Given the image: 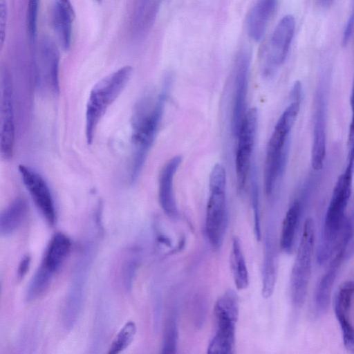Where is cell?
I'll return each mask as SVG.
<instances>
[{"label":"cell","mask_w":354,"mask_h":354,"mask_svg":"<svg viewBox=\"0 0 354 354\" xmlns=\"http://www.w3.org/2000/svg\"><path fill=\"white\" fill-rule=\"evenodd\" d=\"M59 52L53 40L43 38L39 48V62L35 63L37 81L44 89L59 92Z\"/></svg>","instance_id":"4fadbf2b"},{"label":"cell","mask_w":354,"mask_h":354,"mask_svg":"<svg viewBox=\"0 0 354 354\" xmlns=\"http://www.w3.org/2000/svg\"><path fill=\"white\" fill-rule=\"evenodd\" d=\"M216 331L207 347L209 353H232L235 345V328L239 317L238 297L229 290L214 306Z\"/></svg>","instance_id":"8992f818"},{"label":"cell","mask_w":354,"mask_h":354,"mask_svg":"<svg viewBox=\"0 0 354 354\" xmlns=\"http://www.w3.org/2000/svg\"><path fill=\"white\" fill-rule=\"evenodd\" d=\"M351 145L347 165L337 180L325 215L322 240L317 252V260L320 265L334 255L346 219L345 213L351 196L354 171V142Z\"/></svg>","instance_id":"7a4b0ae2"},{"label":"cell","mask_w":354,"mask_h":354,"mask_svg":"<svg viewBox=\"0 0 354 354\" xmlns=\"http://www.w3.org/2000/svg\"><path fill=\"white\" fill-rule=\"evenodd\" d=\"M354 30V4L353 6L351 13L346 24L342 39V45L345 47L348 45Z\"/></svg>","instance_id":"d6a6232c"},{"label":"cell","mask_w":354,"mask_h":354,"mask_svg":"<svg viewBox=\"0 0 354 354\" xmlns=\"http://www.w3.org/2000/svg\"><path fill=\"white\" fill-rule=\"evenodd\" d=\"M61 1H62L64 3H65L70 8L73 10L70 0H61Z\"/></svg>","instance_id":"74e56055"},{"label":"cell","mask_w":354,"mask_h":354,"mask_svg":"<svg viewBox=\"0 0 354 354\" xmlns=\"http://www.w3.org/2000/svg\"><path fill=\"white\" fill-rule=\"evenodd\" d=\"M23 183L35 204L46 221L53 225L56 213L54 201L50 188L44 178L32 168L24 165L18 167Z\"/></svg>","instance_id":"5bb4252c"},{"label":"cell","mask_w":354,"mask_h":354,"mask_svg":"<svg viewBox=\"0 0 354 354\" xmlns=\"http://www.w3.org/2000/svg\"><path fill=\"white\" fill-rule=\"evenodd\" d=\"M26 201L17 198L1 214L0 232L8 236L15 232L26 218L28 208Z\"/></svg>","instance_id":"44dd1931"},{"label":"cell","mask_w":354,"mask_h":354,"mask_svg":"<svg viewBox=\"0 0 354 354\" xmlns=\"http://www.w3.org/2000/svg\"><path fill=\"white\" fill-rule=\"evenodd\" d=\"M71 247V241L66 235L55 234L48 245L41 265L55 274L64 263Z\"/></svg>","instance_id":"ffe728a7"},{"label":"cell","mask_w":354,"mask_h":354,"mask_svg":"<svg viewBox=\"0 0 354 354\" xmlns=\"http://www.w3.org/2000/svg\"><path fill=\"white\" fill-rule=\"evenodd\" d=\"M178 340V328L176 320L174 318H169L167 322L162 347V353H174L176 351Z\"/></svg>","instance_id":"83f0119b"},{"label":"cell","mask_w":354,"mask_h":354,"mask_svg":"<svg viewBox=\"0 0 354 354\" xmlns=\"http://www.w3.org/2000/svg\"><path fill=\"white\" fill-rule=\"evenodd\" d=\"M132 72L131 66L121 67L102 78L91 89L85 113V136L88 145L93 142L100 120L122 93Z\"/></svg>","instance_id":"277c9868"},{"label":"cell","mask_w":354,"mask_h":354,"mask_svg":"<svg viewBox=\"0 0 354 354\" xmlns=\"http://www.w3.org/2000/svg\"><path fill=\"white\" fill-rule=\"evenodd\" d=\"M8 3L6 0H0V44L2 46L6 37L8 21Z\"/></svg>","instance_id":"1f68e13d"},{"label":"cell","mask_w":354,"mask_h":354,"mask_svg":"<svg viewBox=\"0 0 354 354\" xmlns=\"http://www.w3.org/2000/svg\"><path fill=\"white\" fill-rule=\"evenodd\" d=\"M251 55L247 49H241L236 56L234 66V86L231 128L236 137L246 115V99L249 82Z\"/></svg>","instance_id":"9c48e42d"},{"label":"cell","mask_w":354,"mask_h":354,"mask_svg":"<svg viewBox=\"0 0 354 354\" xmlns=\"http://www.w3.org/2000/svg\"><path fill=\"white\" fill-rule=\"evenodd\" d=\"M313 104L311 165L319 170L323 167L326 147L327 95L323 81L317 86Z\"/></svg>","instance_id":"7c38bea8"},{"label":"cell","mask_w":354,"mask_h":354,"mask_svg":"<svg viewBox=\"0 0 354 354\" xmlns=\"http://www.w3.org/2000/svg\"><path fill=\"white\" fill-rule=\"evenodd\" d=\"M171 83L172 76L168 74L156 97L153 99L147 96L143 98L135 109L131 122L133 151L129 167L131 183L137 180L154 142Z\"/></svg>","instance_id":"6da1fadb"},{"label":"cell","mask_w":354,"mask_h":354,"mask_svg":"<svg viewBox=\"0 0 354 354\" xmlns=\"http://www.w3.org/2000/svg\"><path fill=\"white\" fill-rule=\"evenodd\" d=\"M353 297L354 281H348L342 283L335 296V314L348 315Z\"/></svg>","instance_id":"484cf974"},{"label":"cell","mask_w":354,"mask_h":354,"mask_svg":"<svg viewBox=\"0 0 354 354\" xmlns=\"http://www.w3.org/2000/svg\"><path fill=\"white\" fill-rule=\"evenodd\" d=\"M252 205L254 214V231L257 239L260 240L261 238L260 212L258 187L255 175L252 182Z\"/></svg>","instance_id":"4dcf8cb0"},{"label":"cell","mask_w":354,"mask_h":354,"mask_svg":"<svg viewBox=\"0 0 354 354\" xmlns=\"http://www.w3.org/2000/svg\"><path fill=\"white\" fill-rule=\"evenodd\" d=\"M231 270L236 287L246 288L249 284V274L239 239L234 237L230 257Z\"/></svg>","instance_id":"603a6c76"},{"label":"cell","mask_w":354,"mask_h":354,"mask_svg":"<svg viewBox=\"0 0 354 354\" xmlns=\"http://www.w3.org/2000/svg\"><path fill=\"white\" fill-rule=\"evenodd\" d=\"M295 28V18L291 15H285L276 26L263 63V73L265 75H272L284 63L293 38Z\"/></svg>","instance_id":"8fae6325"},{"label":"cell","mask_w":354,"mask_h":354,"mask_svg":"<svg viewBox=\"0 0 354 354\" xmlns=\"http://www.w3.org/2000/svg\"><path fill=\"white\" fill-rule=\"evenodd\" d=\"M340 326L344 345L347 351L354 352V326L348 315L335 314Z\"/></svg>","instance_id":"f546056e"},{"label":"cell","mask_w":354,"mask_h":354,"mask_svg":"<svg viewBox=\"0 0 354 354\" xmlns=\"http://www.w3.org/2000/svg\"><path fill=\"white\" fill-rule=\"evenodd\" d=\"M0 85L1 154L8 160L14 153L15 128L12 84L6 68L1 71Z\"/></svg>","instance_id":"30bf717a"},{"label":"cell","mask_w":354,"mask_h":354,"mask_svg":"<svg viewBox=\"0 0 354 354\" xmlns=\"http://www.w3.org/2000/svg\"><path fill=\"white\" fill-rule=\"evenodd\" d=\"M39 0H28L26 10V28L28 37L34 41L37 37Z\"/></svg>","instance_id":"f1b7e54d"},{"label":"cell","mask_w":354,"mask_h":354,"mask_svg":"<svg viewBox=\"0 0 354 354\" xmlns=\"http://www.w3.org/2000/svg\"><path fill=\"white\" fill-rule=\"evenodd\" d=\"M209 191L205 231L212 245L218 248L222 243L227 219L226 173L220 164H216L210 173Z\"/></svg>","instance_id":"5b68a950"},{"label":"cell","mask_w":354,"mask_h":354,"mask_svg":"<svg viewBox=\"0 0 354 354\" xmlns=\"http://www.w3.org/2000/svg\"><path fill=\"white\" fill-rule=\"evenodd\" d=\"M350 105L351 110V118L348 131V142L351 145L354 141V76L353 80L351 93L350 97Z\"/></svg>","instance_id":"e575fe53"},{"label":"cell","mask_w":354,"mask_h":354,"mask_svg":"<svg viewBox=\"0 0 354 354\" xmlns=\"http://www.w3.org/2000/svg\"><path fill=\"white\" fill-rule=\"evenodd\" d=\"M137 266L138 263L136 260H130L127 263L124 267V278L127 288H130L131 287L133 278L134 277Z\"/></svg>","instance_id":"836d02e7"},{"label":"cell","mask_w":354,"mask_h":354,"mask_svg":"<svg viewBox=\"0 0 354 354\" xmlns=\"http://www.w3.org/2000/svg\"><path fill=\"white\" fill-rule=\"evenodd\" d=\"M182 162V157L176 156L168 160L162 168L158 179V198L164 212L171 218H176L178 209L174 192V178Z\"/></svg>","instance_id":"e0dca14e"},{"label":"cell","mask_w":354,"mask_h":354,"mask_svg":"<svg viewBox=\"0 0 354 354\" xmlns=\"http://www.w3.org/2000/svg\"><path fill=\"white\" fill-rule=\"evenodd\" d=\"M314 246V221L311 218H308L304 225L290 280L291 299L292 304L297 307L301 306L306 297Z\"/></svg>","instance_id":"52a82bcc"},{"label":"cell","mask_w":354,"mask_h":354,"mask_svg":"<svg viewBox=\"0 0 354 354\" xmlns=\"http://www.w3.org/2000/svg\"><path fill=\"white\" fill-rule=\"evenodd\" d=\"M257 127V111L255 108L249 109L241 123L236 136L237 148L235 168L237 187L242 192L250 170L251 158L254 145Z\"/></svg>","instance_id":"ba28073f"},{"label":"cell","mask_w":354,"mask_h":354,"mask_svg":"<svg viewBox=\"0 0 354 354\" xmlns=\"http://www.w3.org/2000/svg\"><path fill=\"white\" fill-rule=\"evenodd\" d=\"M136 333L135 323L132 321L127 322L112 342L109 353L117 354L127 348L133 341Z\"/></svg>","instance_id":"4316f807"},{"label":"cell","mask_w":354,"mask_h":354,"mask_svg":"<svg viewBox=\"0 0 354 354\" xmlns=\"http://www.w3.org/2000/svg\"><path fill=\"white\" fill-rule=\"evenodd\" d=\"M319 1L323 7L328 8L332 5L333 0H319Z\"/></svg>","instance_id":"8d00e7d4"},{"label":"cell","mask_w":354,"mask_h":354,"mask_svg":"<svg viewBox=\"0 0 354 354\" xmlns=\"http://www.w3.org/2000/svg\"><path fill=\"white\" fill-rule=\"evenodd\" d=\"M74 10L61 0H57L53 5L51 21L53 28L62 48L68 50L72 39V18Z\"/></svg>","instance_id":"d6986e66"},{"label":"cell","mask_w":354,"mask_h":354,"mask_svg":"<svg viewBox=\"0 0 354 354\" xmlns=\"http://www.w3.org/2000/svg\"><path fill=\"white\" fill-rule=\"evenodd\" d=\"M301 214V205L298 201H295L287 210L283 221L281 235L280 248L286 252H292L297 231Z\"/></svg>","instance_id":"7402d4cb"},{"label":"cell","mask_w":354,"mask_h":354,"mask_svg":"<svg viewBox=\"0 0 354 354\" xmlns=\"http://www.w3.org/2000/svg\"><path fill=\"white\" fill-rule=\"evenodd\" d=\"M301 99H290L279 117L269 139L264 166V185L268 196L272 194L283 176L287 160L290 133L300 109Z\"/></svg>","instance_id":"3957f363"},{"label":"cell","mask_w":354,"mask_h":354,"mask_svg":"<svg viewBox=\"0 0 354 354\" xmlns=\"http://www.w3.org/2000/svg\"><path fill=\"white\" fill-rule=\"evenodd\" d=\"M95 1L99 2V3L102 1V0H95Z\"/></svg>","instance_id":"f35d334b"},{"label":"cell","mask_w":354,"mask_h":354,"mask_svg":"<svg viewBox=\"0 0 354 354\" xmlns=\"http://www.w3.org/2000/svg\"><path fill=\"white\" fill-rule=\"evenodd\" d=\"M348 244L349 242L347 240L340 241L326 272L317 283L314 301L315 308L319 313H324L328 308L333 286L345 257Z\"/></svg>","instance_id":"2e32d148"},{"label":"cell","mask_w":354,"mask_h":354,"mask_svg":"<svg viewBox=\"0 0 354 354\" xmlns=\"http://www.w3.org/2000/svg\"><path fill=\"white\" fill-rule=\"evenodd\" d=\"M278 0H257L246 19L249 37L256 42L263 37L268 23L277 7Z\"/></svg>","instance_id":"ac0fdd59"},{"label":"cell","mask_w":354,"mask_h":354,"mask_svg":"<svg viewBox=\"0 0 354 354\" xmlns=\"http://www.w3.org/2000/svg\"><path fill=\"white\" fill-rule=\"evenodd\" d=\"M163 0H134L129 20V31L135 40L144 39L157 18Z\"/></svg>","instance_id":"9a60e30c"},{"label":"cell","mask_w":354,"mask_h":354,"mask_svg":"<svg viewBox=\"0 0 354 354\" xmlns=\"http://www.w3.org/2000/svg\"><path fill=\"white\" fill-rule=\"evenodd\" d=\"M277 276V265L274 248L272 243L266 238L265 256L263 268L262 295L270 297L274 290Z\"/></svg>","instance_id":"cb8c5ba5"},{"label":"cell","mask_w":354,"mask_h":354,"mask_svg":"<svg viewBox=\"0 0 354 354\" xmlns=\"http://www.w3.org/2000/svg\"><path fill=\"white\" fill-rule=\"evenodd\" d=\"M31 259L29 255L24 256L21 260L17 269V278L21 280L24 278L30 268Z\"/></svg>","instance_id":"d590c367"},{"label":"cell","mask_w":354,"mask_h":354,"mask_svg":"<svg viewBox=\"0 0 354 354\" xmlns=\"http://www.w3.org/2000/svg\"><path fill=\"white\" fill-rule=\"evenodd\" d=\"M54 273L41 265L32 277L26 291V299L32 301L41 295L48 288Z\"/></svg>","instance_id":"d4e9b609"}]
</instances>
